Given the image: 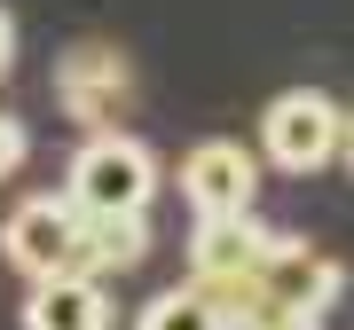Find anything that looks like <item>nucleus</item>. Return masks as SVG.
<instances>
[{
    "label": "nucleus",
    "instance_id": "f257e3e1",
    "mask_svg": "<svg viewBox=\"0 0 354 330\" xmlns=\"http://www.w3.org/2000/svg\"><path fill=\"white\" fill-rule=\"evenodd\" d=\"M64 197L79 204V213H150V197H158L150 142H134L118 126H95L87 142H79V157H71Z\"/></svg>",
    "mask_w": 354,
    "mask_h": 330
},
{
    "label": "nucleus",
    "instance_id": "f03ea898",
    "mask_svg": "<svg viewBox=\"0 0 354 330\" xmlns=\"http://www.w3.org/2000/svg\"><path fill=\"white\" fill-rule=\"evenodd\" d=\"M268 252H276V229H260L252 213H197V236H189V275L213 291L228 315L244 307V291L260 283Z\"/></svg>",
    "mask_w": 354,
    "mask_h": 330
},
{
    "label": "nucleus",
    "instance_id": "7ed1b4c3",
    "mask_svg": "<svg viewBox=\"0 0 354 330\" xmlns=\"http://www.w3.org/2000/svg\"><path fill=\"white\" fill-rule=\"evenodd\" d=\"M260 157L276 173H315L339 157V102L323 87H283L260 110Z\"/></svg>",
    "mask_w": 354,
    "mask_h": 330
},
{
    "label": "nucleus",
    "instance_id": "20e7f679",
    "mask_svg": "<svg viewBox=\"0 0 354 330\" xmlns=\"http://www.w3.org/2000/svg\"><path fill=\"white\" fill-rule=\"evenodd\" d=\"M0 252H8L16 275L48 283L79 267V204L71 197H24L8 220H0Z\"/></svg>",
    "mask_w": 354,
    "mask_h": 330
},
{
    "label": "nucleus",
    "instance_id": "39448f33",
    "mask_svg": "<svg viewBox=\"0 0 354 330\" xmlns=\"http://www.w3.org/2000/svg\"><path fill=\"white\" fill-rule=\"evenodd\" d=\"M127 95H134V64L118 48H102V39H79L64 64H55V102H64L79 126H111L127 110Z\"/></svg>",
    "mask_w": 354,
    "mask_h": 330
},
{
    "label": "nucleus",
    "instance_id": "423d86ee",
    "mask_svg": "<svg viewBox=\"0 0 354 330\" xmlns=\"http://www.w3.org/2000/svg\"><path fill=\"white\" fill-rule=\"evenodd\" d=\"M252 189H260V157L244 150V142H197L189 157H181V197L197 204V213H252Z\"/></svg>",
    "mask_w": 354,
    "mask_h": 330
},
{
    "label": "nucleus",
    "instance_id": "0eeeda50",
    "mask_svg": "<svg viewBox=\"0 0 354 330\" xmlns=\"http://www.w3.org/2000/svg\"><path fill=\"white\" fill-rule=\"evenodd\" d=\"M260 291L291 299V307H330L346 291V267L330 252H315V244H299V236H276V252H268V267H260Z\"/></svg>",
    "mask_w": 354,
    "mask_h": 330
},
{
    "label": "nucleus",
    "instance_id": "6e6552de",
    "mask_svg": "<svg viewBox=\"0 0 354 330\" xmlns=\"http://www.w3.org/2000/svg\"><path fill=\"white\" fill-rule=\"evenodd\" d=\"M24 330H111V291H102V275H48V283H32Z\"/></svg>",
    "mask_w": 354,
    "mask_h": 330
},
{
    "label": "nucleus",
    "instance_id": "1a4fd4ad",
    "mask_svg": "<svg viewBox=\"0 0 354 330\" xmlns=\"http://www.w3.org/2000/svg\"><path fill=\"white\" fill-rule=\"evenodd\" d=\"M150 260V220L142 213H79V267L71 275H127Z\"/></svg>",
    "mask_w": 354,
    "mask_h": 330
},
{
    "label": "nucleus",
    "instance_id": "9d476101",
    "mask_svg": "<svg viewBox=\"0 0 354 330\" xmlns=\"http://www.w3.org/2000/svg\"><path fill=\"white\" fill-rule=\"evenodd\" d=\"M134 330H228V307L205 291V283H181V291H158L142 307Z\"/></svg>",
    "mask_w": 354,
    "mask_h": 330
},
{
    "label": "nucleus",
    "instance_id": "9b49d317",
    "mask_svg": "<svg viewBox=\"0 0 354 330\" xmlns=\"http://www.w3.org/2000/svg\"><path fill=\"white\" fill-rule=\"evenodd\" d=\"M228 330H323V307H291V299H268L260 283L244 291V307L228 315Z\"/></svg>",
    "mask_w": 354,
    "mask_h": 330
},
{
    "label": "nucleus",
    "instance_id": "f8f14e48",
    "mask_svg": "<svg viewBox=\"0 0 354 330\" xmlns=\"http://www.w3.org/2000/svg\"><path fill=\"white\" fill-rule=\"evenodd\" d=\"M24 157H32V134H24V118H8V110H0V181H8Z\"/></svg>",
    "mask_w": 354,
    "mask_h": 330
},
{
    "label": "nucleus",
    "instance_id": "ddd939ff",
    "mask_svg": "<svg viewBox=\"0 0 354 330\" xmlns=\"http://www.w3.org/2000/svg\"><path fill=\"white\" fill-rule=\"evenodd\" d=\"M8 64H16V24H8V8H0V79H8Z\"/></svg>",
    "mask_w": 354,
    "mask_h": 330
},
{
    "label": "nucleus",
    "instance_id": "4468645a",
    "mask_svg": "<svg viewBox=\"0 0 354 330\" xmlns=\"http://www.w3.org/2000/svg\"><path fill=\"white\" fill-rule=\"evenodd\" d=\"M339 157H346V173H354V110H339Z\"/></svg>",
    "mask_w": 354,
    "mask_h": 330
}]
</instances>
